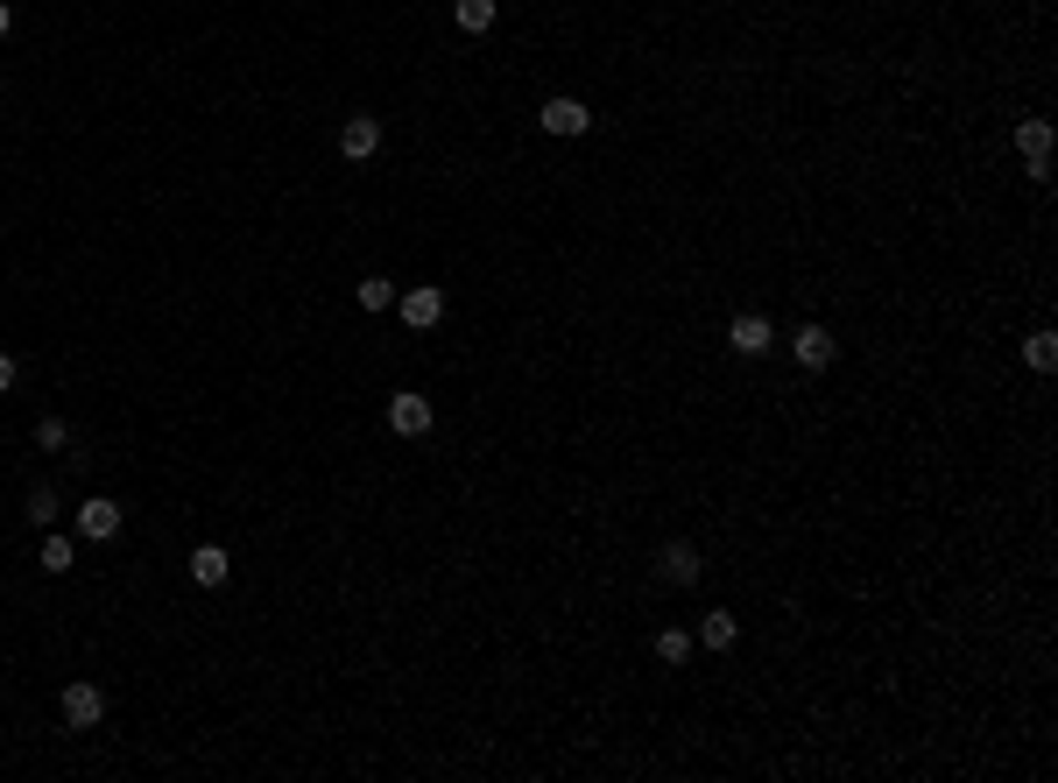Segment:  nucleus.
I'll return each instance as SVG.
<instances>
[{
    "mask_svg": "<svg viewBox=\"0 0 1058 783\" xmlns=\"http://www.w3.org/2000/svg\"><path fill=\"white\" fill-rule=\"evenodd\" d=\"M1024 360H1030L1037 374H1051V368H1058V332H1030V339H1024Z\"/></svg>",
    "mask_w": 1058,
    "mask_h": 783,
    "instance_id": "dca6fc26",
    "label": "nucleus"
},
{
    "mask_svg": "<svg viewBox=\"0 0 1058 783\" xmlns=\"http://www.w3.org/2000/svg\"><path fill=\"white\" fill-rule=\"evenodd\" d=\"M431 424H438L431 395H417V389H396V395H389V431H396V437H423Z\"/></svg>",
    "mask_w": 1058,
    "mask_h": 783,
    "instance_id": "7ed1b4c3",
    "label": "nucleus"
},
{
    "mask_svg": "<svg viewBox=\"0 0 1058 783\" xmlns=\"http://www.w3.org/2000/svg\"><path fill=\"white\" fill-rule=\"evenodd\" d=\"M35 445H43V452H64V445H71V424H64V416H43V424H35Z\"/></svg>",
    "mask_w": 1058,
    "mask_h": 783,
    "instance_id": "6ab92c4d",
    "label": "nucleus"
},
{
    "mask_svg": "<svg viewBox=\"0 0 1058 783\" xmlns=\"http://www.w3.org/2000/svg\"><path fill=\"white\" fill-rule=\"evenodd\" d=\"M735 636H741V621L727 615V607H713V615L699 621V636H691V642H706V649H735Z\"/></svg>",
    "mask_w": 1058,
    "mask_h": 783,
    "instance_id": "ddd939ff",
    "label": "nucleus"
},
{
    "mask_svg": "<svg viewBox=\"0 0 1058 783\" xmlns=\"http://www.w3.org/2000/svg\"><path fill=\"white\" fill-rule=\"evenodd\" d=\"M657 657L685 671V663H691V636H685V628H664V636H657Z\"/></svg>",
    "mask_w": 1058,
    "mask_h": 783,
    "instance_id": "a211bd4d",
    "label": "nucleus"
},
{
    "mask_svg": "<svg viewBox=\"0 0 1058 783\" xmlns=\"http://www.w3.org/2000/svg\"><path fill=\"white\" fill-rule=\"evenodd\" d=\"M226 571H234L226 544H198V550H191V579H198V586H226Z\"/></svg>",
    "mask_w": 1058,
    "mask_h": 783,
    "instance_id": "f8f14e48",
    "label": "nucleus"
},
{
    "mask_svg": "<svg viewBox=\"0 0 1058 783\" xmlns=\"http://www.w3.org/2000/svg\"><path fill=\"white\" fill-rule=\"evenodd\" d=\"M1016 156H1024V177L1030 184H1045L1051 177V121H1016Z\"/></svg>",
    "mask_w": 1058,
    "mask_h": 783,
    "instance_id": "f257e3e1",
    "label": "nucleus"
},
{
    "mask_svg": "<svg viewBox=\"0 0 1058 783\" xmlns=\"http://www.w3.org/2000/svg\"><path fill=\"white\" fill-rule=\"evenodd\" d=\"M35 565H43L50 579H64V571L79 565V537H64V529H43V550H35Z\"/></svg>",
    "mask_w": 1058,
    "mask_h": 783,
    "instance_id": "9b49d317",
    "label": "nucleus"
},
{
    "mask_svg": "<svg viewBox=\"0 0 1058 783\" xmlns=\"http://www.w3.org/2000/svg\"><path fill=\"white\" fill-rule=\"evenodd\" d=\"M14 35V0H0V43Z\"/></svg>",
    "mask_w": 1058,
    "mask_h": 783,
    "instance_id": "412c9836",
    "label": "nucleus"
},
{
    "mask_svg": "<svg viewBox=\"0 0 1058 783\" xmlns=\"http://www.w3.org/2000/svg\"><path fill=\"white\" fill-rule=\"evenodd\" d=\"M14 374H22V368H14V353H0V395L14 389Z\"/></svg>",
    "mask_w": 1058,
    "mask_h": 783,
    "instance_id": "aec40b11",
    "label": "nucleus"
},
{
    "mask_svg": "<svg viewBox=\"0 0 1058 783\" xmlns=\"http://www.w3.org/2000/svg\"><path fill=\"white\" fill-rule=\"evenodd\" d=\"M57 705H64V728H100V720H106V692L92 678H71Z\"/></svg>",
    "mask_w": 1058,
    "mask_h": 783,
    "instance_id": "20e7f679",
    "label": "nucleus"
},
{
    "mask_svg": "<svg viewBox=\"0 0 1058 783\" xmlns=\"http://www.w3.org/2000/svg\"><path fill=\"white\" fill-rule=\"evenodd\" d=\"M121 523H127V508L113 502V494L79 502V537H85V544H113V537H121Z\"/></svg>",
    "mask_w": 1058,
    "mask_h": 783,
    "instance_id": "f03ea898",
    "label": "nucleus"
},
{
    "mask_svg": "<svg viewBox=\"0 0 1058 783\" xmlns=\"http://www.w3.org/2000/svg\"><path fill=\"white\" fill-rule=\"evenodd\" d=\"M657 571H664L670 586H699L706 565H699V550H691V544H664V550H657Z\"/></svg>",
    "mask_w": 1058,
    "mask_h": 783,
    "instance_id": "9d476101",
    "label": "nucleus"
},
{
    "mask_svg": "<svg viewBox=\"0 0 1058 783\" xmlns=\"http://www.w3.org/2000/svg\"><path fill=\"white\" fill-rule=\"evenodd\" d=\"M353 297H360V311H389V303H396V282H389V276H360Z\"/></svg>",
    "mask_w": 1058,
    "mask_h": 783,
    "instance_id": "2eb2a0df",
    "label": "nucleus"
},
{
    "mask_svg": "<svg viewBox=\"0 0 1058 783\" xmlns=\"http://www.w3.org/2000/svg\"><path fill=\"white\" fill-rule=\"evenodd\" d=\"M791 360H798L804 374H825V368L840 360V347H833V332H825V324H798V332H791Z\"/></svg>",
    "mask_w": 1058,
    "mask_h": 783,
    "instance_id": "39448f33",
    "label": "nucleus"
},
{
    "mask_svg": "<svg viewBox=\"0 0 1058 783\" xmlns=\"http://www.w3.org/2000/svg\"><path fill=\"white\" fill-rule=\"evenodd\" d=\"M536 121H544V135H565V142H572V135H586V127H593V113H586V100L557 92V100L536 106Z\"/></svg>",
    "mask_w": 1058,
    "mask_h": 783,
    "instance_id": "423d86ee",
    "label": "nucleus"
},
{
    "mask_svg": "<svg viewBox=\"0 0 1058 783\" xmlns=\"http://www.w3.org/2000/svg\"><path fill=\"white\" fill-rule=\"evenodd\" d=\"M29 523L35 529H57V487H29Z\"/></svg>",
    "mask_w": 1058,
    "mask_h": 783,
    "instance_id": "f3484780",
    "label": "nucleus"
},
{
    "mask_svg": "<svg viewBox=\"0 0 1058 783\" xmlns=\"http://www.w3.org/2000/svg\"><path fill=\"white\" fill-rule=\"evenodd\" d=\"M727 347H735L741 360H762L769 347H777V324H769L762 311H741L735 324H727Z\"/></svg>",
    "mask_w": 1058,
    "mask_h": 783,
    "instance_id": "0eeeda50",
    "label": "nucleus"
},
{
    "mask_svg": "<svg viewBox=\"0 0 1058 783\" xmlns=\"http://www.w3.org/2000/svg\"><path fill=\"white\" fill-rule=\"evenodd\" d=\"M374 148H381V121H374V113H346V121H339V156L346 163H368Z\"/></svg>",
    "mask_w": 1058,
    "mask_h": 783,
    "instance_id": "6e6552de",
    "label": "nucleus"
},
{
    "mask_svg": "<svg viewBox=\"0 0 1058 783\" xmlns=\"http://www.w3.org/2000/svg\"><path fill=\"white\" fill-rule=\"evenodd\" d=\"M396 311H402V324L431 332V324L445 318V290H438V282H417V290H402V297H396Z\"/></svg>",
    "mask_w": 1058,
    "mask_h": 783,
    "instance_id": "1a4fd4ad",
    "label": "nucleus"
},
{
    "mask_svg": "<svg viewBox=\"0 0 1058 783\" xmlns=\"http://www.w3.org/2000/svg\"><path fill=\"white\" fill-rule=\"evenodd\" d=\"M494 14H502L494 0H452V22L466 29V35H487V29H494Z\"/></svg>",
    "mask_w": 1058,
    "mask_h": 783,
    "instance_id": "4468645a",
    "label": "nucleus"
}]
</instances>
